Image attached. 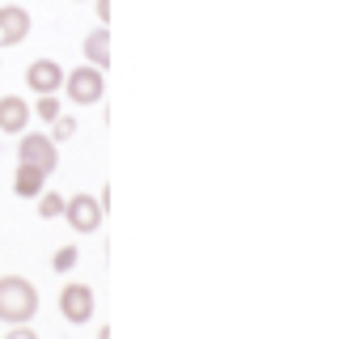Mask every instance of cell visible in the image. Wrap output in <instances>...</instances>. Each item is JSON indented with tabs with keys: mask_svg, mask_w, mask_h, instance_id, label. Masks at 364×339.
Segmentation results:
<instances>
[{
	"mask_svg": "<svg viewBox=\"0 0 364 339\" xmlns=\"http://www.w3.org/2000/svg\"><path fill=\"white\" fill-rule=\"evenodd\" d=\"M38 314V288L26 276H0V323L21 327Z\"/></svg>",
	"mask_w": 364,
	"mask_h": 339,
	"instance_id": "obj_1",
	"label": "cell"
},
{
	"mask_svg": "<svg viewBox=\"0 0 364 339\" xmlns=\"http://www.w3.org/2000/svg\"><path fill=\"white\" fill-rule=\"evenodd\" d=\"M64 93H68V102H77V106H93V102H102V93H106V73L102 68H73V73H64Z\"/></svg>",
	"mask_w": 364,
	"mask_h": 339,
	"instance_id": "obj_2",
	"label": "cell"
},
{
	"mask_svg": "<svg viewBox=\"0 0 364 339\" xmlns=\"http://www.w3.org/2000/svg\"><path fill=\"white\" fill-rule=\"evenodd\" d=\"M17 166H38V170H51L60 166V149L51 136H38V132H21L17 140Z\"/></svg>",
	"mask_w": 364,
	"mask_h": 339,
	"instance_id": "obj_3",
	"label": "cell"
},
{
	"mask_svg": "<svg viewBox=\"0 0 364 339\" xmlns=\"http://www.w3.org/2000/svg\"><path fill=\"white\" fill-rule=\"evenodd\" d=\"M102 217H106V208L97 204V195H73V199H64V221L73 225V234H97Z\"/></svg>",
	"mask_w": 364,
	"mask_h": 339,
	"instance_id": "obj_4",
	"label": "cell"
},
{
	"mask_svg": "<svg viewBox=\"0 0 364 339\" xmlns=\"http://www.w3.org/2000/svg\"><path fill=\"white\" fill-rule=\"evenodd\" d=\"M26 38H30V13L17 0L0 4V47H17Z\"/></svg>",
	"mask_w": 364,
	"mask_h": 339,
	"instance_id": "obj_5",
	"label": "cell"
},
{
	"mask_svg": "<svg viewBox=\"0 0 364 339\" xmlns=\"http://www.w3.org/2000/svg\"><path fill=\"white\" fill-rule=\"evenodd\" d=\"M60 310H64V318L68 323H90L93 318V288L90 284H64L60 288Z\"/></svg>",
	"mask_w": 364,
	"mask_h": 339,
	"instance_id": "obj_6",
	"label": "cell"
},
{
	"mask_svg": "<svg viewBox=\"0 0 364 339\" xmlns=\"http://www.w3.org/2000/svg\"><path fill=\"white\" fill-rule=\"evenodd\" d=\"M30 102L26 98H17V93H4L0 98V132L4 136H21L26 132V123H30Z\"/></svg>",
	"mask_w": 364,
	"mask_h": 339,
	"instance_id": "obj_7",
	"label": "cell"
},
{
	"mask_svg": "<svg viewBox=\"0 0 364 339\" xmlns=\"http://www.w3.org/2000/svg\"><path fill=\"white\" fill-rule=\"evenodd\" d=\"M26 85H30L34 93H60V89H64V68H60L55 60H34V64L26 68Z\"/></svg>",
	"mask_w": 364,
	"mask_h": 339,
	"instance_id": "obj_8",
	"label": "cell"
},
{
	"mask_svg": "<svg viewBox=\"0 0 364 339\" xmlns=\"http://www.w3.org/2000/svg\"><path fill=\"white\" fill-rule=\"evenodd\" d=\"M13 191H17L21 199H38V195L47 191V170L17 166V174H13Z\"/></svg>",
	"mask_w": 364,
	"mask_h": 339,
	"instance_id": "obj_9",
	"label": "cell"
},
{
	"mask_svg": "<svg viewBox=\"0 0 364 339\" xmlns=\"http://www.w3.org/2000/svg\"><path fill=\"white\" fill-rule=\"evenodd\" d=\"M81 51H85V60H90L93 68H102V73L110 68V34H106V26H102V30H93L90 38L81 43Z\"/></svg>",
	"mask_w": 364,
	"mask_h": 339,
	"instance_id": "obj_10",
	"label": "cell"
},
{
	"mask_svg": "<svg viewBox=\"0 0 364 339\" xmlns=\"http://www.w3.org/2000/svg\"><path fill=\"white\" fill-rule=\"evenodd\" d=\"M30 110H34L43 123H55V119L64 115V106H60V98H55V93H38V102H34Z\"/></svg>",
	"mask_w": 364,
	"mask_h": 339,
	"instance_id": "obj_11",
	"label": "cell"
},
{
	"mask_svg": "<svg viewBox=\"0 0 364 339\" xmlns=\"http://www.w3.org/2000/svg\"><path fill=\"white\" fill-rule=\"evenodd\" d=\"M38 217H43V221H55V217H64V195H55V191H43V195H38Z\"/></svg>",
	"mask_w": 364,
	"mask_h": 339,
	"instance_id": "obj_12",
	"label": "cell"
},
{
	"mask_svg": "<svg viewBox=\"0 0 364 339\" xmlns=\"http://www.w3.org/2000/svg\"><path fill=\"white\" fill-rule=\"evenodd\" d=\"M68 136H77V119H73V115H60V119L51 123V140L60 145V140H68Z\"/></svg>",
	"mask_w": 364,
	"mask_h": 339,
	"instance_id": "obj_13",
	"label": "cell"
},
{
	"mask_svg": "<svg viewBox=\"0 0 364 339\" xmlns=\"http://www.w3.org/2000/svg\"><path fill=\"white\" fill-rule=\"evenodd\" d=\"M51 267H55V271H73V267H77V246H60Z\"/></svg>",
	"mask_w": 364,
	"mask_h": 339,
	"instance_id": "obj_14",
	"label": "cell"
},
{
	"mask_svg": "<svg viewBox=\"0 0 364 339\" xmlns=\"http://www.w3.org/2000/svg\"><path fill=\"white\" fill-rule=\"evenodd\" d=\"M4 339H38V335L30 331V323H21V327H9V335Z\"/></svg>",
	"mask_w": 364,
	"mask_h": 339,
	"instance_id": "obj_15",
	"label": "cell"
},
{
	"mask_svg": "<svg viewBox=\"0 0 364 339\" xmlns=\"http://www.w3.org/2000/svg\"><path fill=\"white\" fill-rule=\"evenodd\" d=\"M97 17H102V26L110 21V0H97Z\"/></svg>",
	"mask_w": 364,
	"mask_h": 339,
	"instance_id": "obj_16",
	"label": "cell"
},
{
	"mask_svg": "<svg viewBox=\"0 0 364 339\" xmlns=\"http://www.w3.org/2000/svg\"><path fill=\"white\" fill-rule=\"evenodd\" d=\"M97 339H110V331H106V327H102V331H97Z\"/></svg>",
	"mask_w": 364,
	"mask_h": 339,
	"instance_id": "obj_17",
	"label": "cell"
}]
</instances>
